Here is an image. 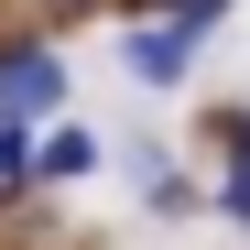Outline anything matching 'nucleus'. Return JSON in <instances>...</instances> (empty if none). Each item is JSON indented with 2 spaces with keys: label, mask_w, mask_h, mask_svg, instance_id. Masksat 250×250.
Masks as SVG:
<instances>
[{
  "label": "nucleus",
  "mask_w": 250,
  "mask_h": 250,
  "mask_svg": "<svg viewBox=\"0 0 250 250\" xmlns=\"http://www.w3.org/2000/svg\"><path fill=\"white\" fill-rule=\"evenodd\" d=\"M196 33L207 22H142L131 33V76H142V87H174V76L196 65Z\"/></svg>",
  "instance_id": "f257e3e1"
},
{
  "label": "nucleus",
  "mask_w": 250,
  "mask_h": 250,
  "mask_svg": "<svg viewBox=\"0 0 250 250\" xmlns=\"http://www.w3.org/2000/svg\"><path fill=\"white\" fill-rule=\"evenodd\" d=\"M55 87H65V76H55V55H0V109H55Z\"/></svg>",
  "instance_id": "f03ea898"
},
{
  "label": "nucleus",
  "mask_w": 250,
  "mask_h": 250,
  "mask_svg": "<svg viewBox=\"0 0 250 250\" xmlns=\"http://www.w3.org/2000/svg\"><path fill=\"white\" fill-rule=\"evenodd\" d=\"M33 163H44V152H33V131H22V109H0V185H22Z\"/></svg>",
  "instance_id": "7ed1b4c3"
},
{
  "label": "nucleus",
  "mask_w": 250,
  "mask_h": 250,
  "mask_svg": "<svg viewBox=\"0 0 250 250\" xmlns=\"http://www.w3.org/2000/svg\"><path fill=\"white\" fill-rule=\"evenodd\" d=\"M87 163H98L87 131H55V142H44V174H87Z\"/></svg>",
  "instance_id": "20e7f679"
},
{
  "label": "nucleus",
  "mask_w": 250,
  "mask_h": 250,
  "mask_svg": "<svg viewBox=\"0 0 250 250\" xmlns=\"http://www.w3.org/2000/svg\"><path fill=\"white\" fill-rule=\"evenodd\" d=\"M163 11H174V22H207V11H218V0H163Z\"/></svg>",
  "instance_id": "39448f33"
},
{
  "label": "nucleus",
  "mask_w": 250,
  "mask_h": 250,
  "mask_svg": "<svg viewBox=\"0 0 250 250\" xmlns=\"http://www.w3.org/2000/svg\"><path fill=\"white\" fill-rule=\"evenodd\" d=\"M239 174H250V120H239Z\"/></svg>",
  "instance_id": "423d86ee"
}]
</instances>
